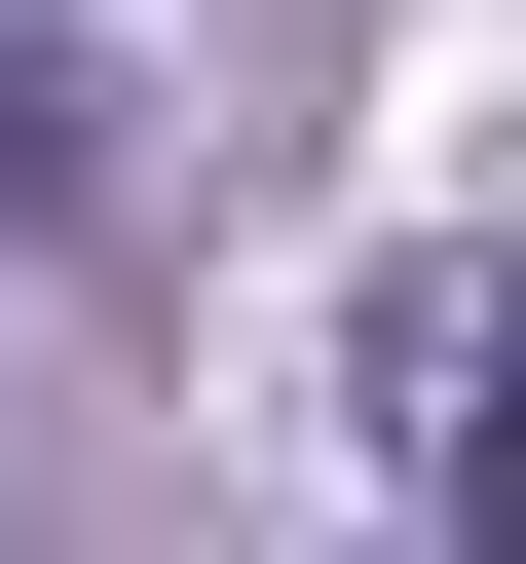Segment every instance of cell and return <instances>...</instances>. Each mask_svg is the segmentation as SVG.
Listing matches in <instances>:
<instances>
[{"label": "cell", "mask_w": 526, "mask_h": 564, "mask_svg": "<svg viewBox=\"0 0 526 564\" xmlns=\"http://www.w3.org/2000/svg\"><path fill=\"white\" fill-rule=\"evenodd\" d=\"M339 414H376V489H414V527H489V489H526V302H489V263H414V302L339 339Z\"/></svg>", "instance_id": "6da1fadb"}]
</instances>
